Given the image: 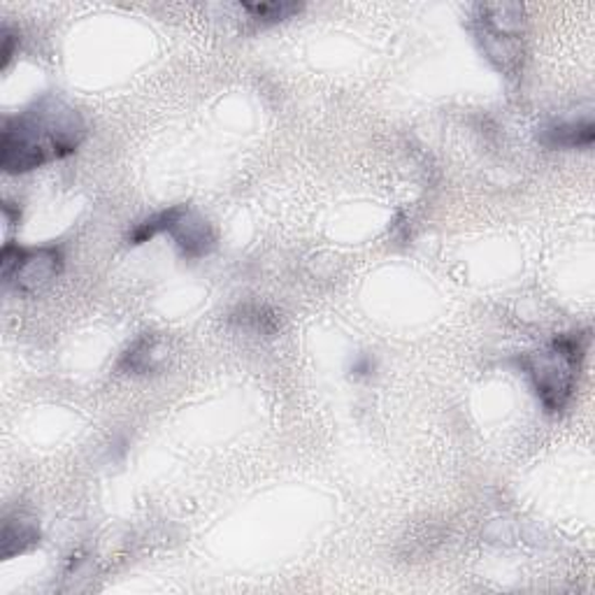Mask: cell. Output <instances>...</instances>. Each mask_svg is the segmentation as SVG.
I'll return each mask as SVG.
<instances>
[{
  "instance_id": "6da1fadb",
  "label": "cell",
  "mask_w": 595,
  "mask_h": 595,
  "mask_svg": "<svg viewBox=\"0 0 595 595\" xmlns=\"http://www.w3.org/2000/svg\"><path fill=\"white\" fill-rule=\"evenodd\" d=\"M87 126L82 114L54 96H45L22 114L5 119L0 135V168L24 175L47 163L73 157Z\"/></svg>"
},
{
  "instance_id": "7a4b0ae2",
  "label": "cell",
  "mask_w": 595,
  "mask_h": 595,
  "mask_svg": "<svg viewBox=\"0 0 595 595\" xmlns=\"http://www.w3.org/2000/svg\"><path fill=\"white\" fill-rule=\"evenodd\" d=\"M586 351L588 333H563L544 349L517 359L547 414H560L572 402Z\"/></svg>"
},
{
  "instance_id": "3957f363",
  "label": "cell",
  "mask_w": 595,
  "mask_h": 595,
  "mask_svg": "<svg viewBox=\"0 0 595 595\" xmlns=\"http://www.w3.org/2000/svg\"><path fill=\"white\" fill-rule=\"evenodd\" d=\"M474 38L503 75H517L523 61V8L488 3L474 8Z\"/></svg>"
},
{
  "instance_id": "277c9868",
  "label": "cell",
  "mask_w": 595,
  "mask_h": 595,
  "mask_svg": "<svg viewBox=\"0 0 595 595\" xmlns=\"http://www.w3.org/2000/svg\"><path fill=\"white\" fill-rule=\"evenodd\" d=\"M63 270V251L59 247L24 249L8 243L0 253V275L5 288L33 296L52 284Z\"/></svg>"
},
{
  "instance_id": "5b68a950",
  "label": "cell",
  "mask_w": 595,
  "mask_h": 595,
  "mask_svg": "<svg viewBox=\"0 0 595 595\" xmlns=\"http://www.w3.org/2000/svg\"><path fill=\"white\" fill-rule=\"evenodd\" d=\"M168 235L173 237L179 253H182V259H186V261L206 259L216 247V235H214V228L210 226V221H206L189 208H184L182 216L177 219V224Z\"/></svg>"
},
{
  "instance_id": "8992f818",
  "label": "cell",
  "mask_w": 595,
  "mask_h": 595,
  "mask_svg": "<svg viewBox=\"0 0 595 595\" xmlns=\"http://www.w3.org/2000/svg\"><path fill=\"white\" fill-rule=\"evenodd\" d=\"M165 359V349L161 337L154 333H142L138 339H133L131 347L119 356L116 372L126 377H147L161 370Z\"/></svg>"
},
{
  "instance_id": "52a82bcc",
  "label": "cell",
  "mask_w": 595,
  "mask_h": 595,
  "mask_svg": "<svg viewBox=\"0 0 595 595\" xmlns=\"http://www.w3.org/2000/svg\"><path fill=\"white\" fill-rule=\"evenodd\" d=\"M537 140L549 149H591L595 140L593 119H577V122H554L547 124L540 133Z\"/></svg>"
},
{
  "instance_id": "ba28073f",
  "label": "cell",
  "mask_w": 595,
  "mask_h": 595,
  "mask_svg": "<svg viewBox=\"0 0 595 595\" xmlns=\"http://www.w3.org/2000/svg\"><path fill=\"white\" fill-rule=\"evenodd\" d=\"M228 324L237 331H245L251 335L272 337V335H277V331L282 329V319L275 310L268 308V305L245 302L228 314Z\"/></svg>"
},
{
  "instance_id": "9c48e42d",
  "label": "cell",
  "mask_w": 595,
  "mask_h": 595,
  "mask_svg": "<svg viewBox=\"0 0 595 595\" xmlns=\"http://www.w3.org/2000/svg\"><path fill=\"white\" fill-rule=\"evenodd\" d=\"M186 206H173V208H168L163 212H157L154 216H149L145 221H140L138 226H135L128 237H126V243L131 247H140V245H147L154 240V237L163 235V233H170L173 231V226L177 224V219L182 216Z\"/></svg>"
},
{
  "instance_id": "30bf717a",
  "label": "cell",
  "mask_w": 595,
  "mask_h": 595,
  "mask_svg": "<svg viewBox=\"0 0 595 595\" xmlns=\"http://www.w3.org/2000/svg\"><path fill=\"white\" fill-rule=\"evenodd\" d=\"M3 558H12L16 554H24L40 544V533L30 521L8 519L3 525Z\"/></svg>"
},
{
  "instance_id": "8fae6325",
  "label": "cell",
  "mask_w": 595,
  "mask_h": 595,
  "mask_svg": "<svg viewBox=\"0 0 595 595\" xmlns=\"http://www.w3.org/2000/svg\"><path fill=\"white\" fill-rule=\"evenodd\" d=\"M302 5L298 3H257V5H243V12L249 14L251 22L261 26H272L292 20V16L300 14Z\"/></svg>"
},
{
  "instance_id": "7c38bea8",
  "label": "cell",
  "mask_w": 595,
  "mask_h": 595,
  "mask_svg": "<svg viewBox=\"0 0 595 595\" xmlns=\"http://www.w3.org/2000/svg\"><path fill=\"white\" fill-rule=\"evenodd\" d=\"M377 372V361L372 354H356L349 365V375L354 380H370Z\"/></svg>"
},
{
  "instance_id": "4fadbf2b",
  "label": "cell",
  "mask_w": 595,
  "mask_h": 595,
  "mask_svg": "<svg viewBox=\"0 0 595 595\" xmlns=\"http://www.w3.org/2000/svg\"><path fill=\"white\" fill-rule=\"evenodd\" d=\"M3 36H5V45H3V67H8V65H10V59H12V54H14V33L5 26Z\"/></svg>"
}]
</instances>
